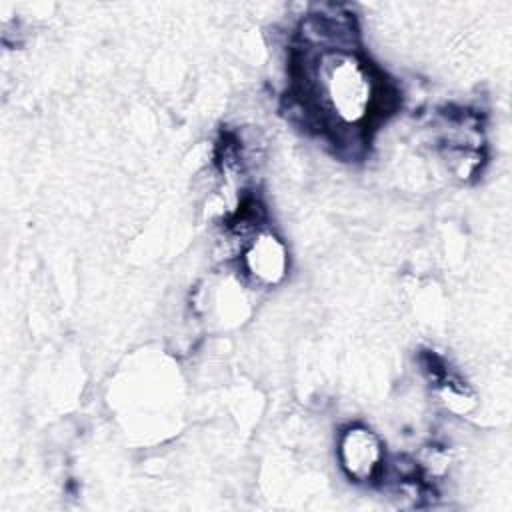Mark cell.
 Returning <instances> with one entry per match:
<instances>
[{
	"label": "cell",
	"mask_w": 512,
	"mask_h": 512,
	"mask_svg": "<svg viewBox=\"0 0 512 512\" xmlns=\"http://www.w3.org/2000/svg\"><path fill=\"white\" fill-rule=\"evenodd\" d=\"M242 264L254 282L272 286L278 284L288 270V252L276 234L260 230L244 248Z\"/></svg>",
	"instance_id": "3957f363"
},
{
	"label": "cell",
	"mask_w": 512,
	"mask_h": 512,
	"mask_svg": "<svg viewBox=\"0 0 512 512\" xmlns=\"http://www.w3.org/2000/svg\"><path fill=\"white\" fill-rule=\"evenodd\" d=\"M338 458L344 472L356 482L372 480L384 462L380 438L366 426H350L338 442Z\"/></svg>",
	"instance_id": "7a4b0ae2"
},
{
	"label": "cell",
	"mask_w": 512,
	"mask_h": 512,
	"mask_svg": "<svg viewBox=\"0 0 512 512\" xmlns=\"http://www.w3.org/2000/svg\"><path fill=\"white\" fill-rule=\"evenodd\" d=\"M304 80L318 112L342 126L364 122L380 98V84L370 66L342 48L320 52Z\"/></svg>",
	"instance_id": "6da1fadb"
}]
</instances>
